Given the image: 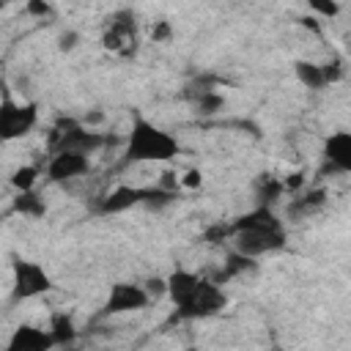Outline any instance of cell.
Returning <instances> with one entry per match:
<instances>
[{
  "mask_svg": "<svg viewBox=\"0 0 351 351\" xmlns=\"http://www.w3.org/2000/svg\"><path fill=\"white\" fill-rule=\"evenodd\" d=\"M230 241L233 250L250 255V258H261L269 252H277L285 247V230L282 222L277 219V214L269 206H255L252 211L236 217L230 222Z\"/></svg>",
  "mask_w": 351,
  "mask_h": 351,
  "instance_id": "1",
  "label": "cell"
},
{
  "mask_svg": "<svg viewBox=\"0 0 351 351\" xmlns=\"http://www.w3.org/2000/svg\"><path fill=\"white\" fill-rule=\"evenodd\" d=\"M181 154L178 140L159 129L145 115H132V129L126 137V162H170Z\"/></svg>",
  "mask_w": 351,
  "mask_h": 351,
  "instance_id": "2",
  "label": "cell"
},
{
  "mask_svg": "<svg viewBox=\"0 0 351 351\" xmlns=\"http://www.w3.org/2000/svg\"><path fill=\"white\" fill-rule=\"evenodd\" d=\"M110 137H104L101 132H93L88 123L60 115L55 121V126L49 129V151H71V154H96L101 145H107Z\"/></svg>",
  "mask_w": 351,
  "mask_h": 351,
  "instance_id": "3",
  "label": "cell"
},
{
  "mask_svg": "<svg viewBox=\"0 0 351 351\" xmlns=\"http://www.w3.org/2000/svg\"><path fill=\"white\" fill-rule=\"evenodd\" d=\"M228 304V296L225 291L214 282V280H197L186 296H181L176 302V318L181 321H197V318H208V315H217L222 313Z\"/></svg>",
  "mask_w": 351,
  "mask_h": 351,
  "instance_id": "4",
  "label": "cell"
},
{
  "mask_svg": "<svg viewBox=\"0 0 351 351\" xmlns=\"http://www.w3.org/2000/svg\"><path fill=\"white\" fill-rule=\"evenodd\" d=\"M49 288H52V277L36 261L14 258V263H11V299L14 302L36 299V296L47 293Z\"/></svg>",
  "mask_w": 351,
  "mask_h": 351,
  "instance_id": "5",
  "label": "cell"
},
{
  "mask_svg": "<svg viewBox=\"0 0 351 351\" xmlns=\"http://www.w3.org/2000/svg\"><path fill=\"white\" fill-rule=\"evenodd\" d=\"M104 49L121 55V58H132L134 47H137V16L129 8H118L107 16V30L101 36Z\"/></svg>",
  "mask_w": 351,
  "mask_h": 351,
  "instance_id": "6",
  "label": "cell"
},
{
  "mask_svg": "<svg viewBox=\"0 0 351 351\" xmlns=\"http://www.w3.org/2000/svg\"><path fill=\"white\" fill-rule=\"evenodd\" d=\"M36 123H38V107L33 101L16 104L8 93L3 96V104H0V134H3L5 143L16 140V137H25Z\"/></svg>",
  "mask_w": 351,
  "mask_h": 351,
  "instance_id": "7",
  "label": "cell"
},
{
  "mask_svg": "<svg viewBox=\"0 0 351 351\" xmlns=\"http://www.w3.org/2000/svg\"><path fill=\"white\" fill-rule=\"evenodd\" d=\"M151 302V293L145 291V285H134V282H115L110 288V296L101 307V315H121V313H134L143 310Z\"/></svg>",
  "mask_w": 351,
  "mask_h": 351,
  "instance_id": "8",
  "label": "cell"
},
{
  "mask_svg": "<svg viewBox=\"0 0 351 351\" xmlns=\"http://www.w3.org/2000/svg\"><path fill=\"white\" fill-rule=\"evenodd\" d=\"M324 165L318 167V176H335V173H351V132H335L324 140Z\"/></svg>",
  "mask_w": 351,
  "mask_h": 351,
  "instance_id": "9",
  "label": "cell"
},
{
  "mask_svg": "<svg viewBox=\"0 0 351 351\" xmlns=\"http://www.w3.org/2000/svg\"><path fill=\"white\" fill-rule=\"evenodd\" d=\"M88 156L85 154H71V151H58L52 154L49 165H47V181L52 184H63L69 178H77L82 173H88Z\"/></svg>",
  "mask_w": 351,
  "mask_h": 351,
  "instance_id": "10",
  "label": "cell"
},
{
  "mask_svg": "<svg viewBox=\"0 0 351 351\" xmlns=\"http://www.w3.org/2000/svg\"><path fill=\"white\" fill-rule=\"evenodd\" d=\"M140 200H143V189H140V186H126V184H121V186L110 189L107 195H101V197L96 200L93 211H96V214H101V217L123 214V211H129V208L140 206Z\"/></svg>",
  "mask_w": 351,
  "mask_h": 351,
  "instance_id": "11",
  "label": "cell"
},
{
  "mask_svg": "<svg viewBox=\"0 0 351 351\" xmlns=\"http://www.w3.org/2000/svg\"><path fill=\"white\" fill-rule=\"evenodd\" d=\"M324 203H326V189L324 186H315V189H307V192H296V197H291L288 206H285V217L293 219V222L307 219L315 211H321Z\"/></svg>",
  "mask_w": 351,
  "mask_h": 351,
  "instance_id": "12",
  "label": "cell"
},
{
  "mask_svg": "<svg viewBox=\"0 0 351 351\" xmlns=\"http://www.w3.org/2000/svg\"><path fill=\"white\" fill-rule=\"evenodd\" d=\"M55 348V340L49 335V329H36V326H27L22 324L19 329H14L11 340H8V351H49Z\"/></svg>",
  "mask_w": 351,
  "mask_h": 351,
  "instance_id": "13",
  "label": "cell"
},
{
  "mask_svg": "<svg viewBox=\"0 0 351 351\" xmlns=\"http://www.w3.org/2000/svg\"><path fill=\"white\" fill-rule=\"evenodd\" d=\"M282 192H285V181L282 178H277L271 173H261L258 176V181H255V203L258 206L274 208V203L282 197Z\"/></svg>",
  "mask_w": 351,
  "mask_h": 351,
  "instance_id": "14",
  "label": "cell"
},
{
  "mask_svg": "<svg viewBox=\"0 0 351 351\" xmlns=\"http://www.w3.org/2000/svg\"><path fill=\"white\" fill-rule=\"evenodd\" d=\"M49 335H52V340H55L58 348H69V346H74V340H77V326H74L71 315H66V313H55V315L49 318Z\"/></svg>",
  "mask_w": 351,
  "mask_h": 351,
  "instance_id": "15",
  "label": "cell"
},
{
  "mask_svg": "<svg viewBox=\"0 0 351 351\" xmlns=\"http://www.w3.org/2000/svg\"><path fill=\"white\" fill-rule=\"evenodd\" d=\"M293 71H296V80L304 88H310V90H321L324 85H329L326 77H324V66H318L313 60H296L293 63Z\"/></svg>",
  "mask_w": 351,
  "mask_h": 351,
  "instance_id": "16",
  "label": "cell"
},
{
  "mask_svg": "<svg viewBox=\"0 0 351 351\" xmlns=\"http://www.w3.org/2000/svg\"><path fill=\"white\" fill-rule=\"evenodd\" d=\"M143 189V200H140V206H145L148 211H162V208H167L170 203H176L178 200V192H170V189H165V186H140Z\"/></svg>",
  "mask_w": 351,
  "mask_h": 351,
  "instance_id": "17",
  "label": "cell"
},
{
  "mask_svg": "<svg viewBox=\"0 0 351 351\" xmlns=\"http://www.w3.org/2000/svg\"><path fill=\"white\" fill-rule=\"evenodd\" d=\"M16 214H25V217H33V219H38V217H44L47 214V203L33 192V189H25V192H19L16 197H14V206H11Z\"/></svg>",
  "mask_w": 351,
  "mask_h": 351,
  "instance_id": "18",
  "label": "cell"
},
{
  "mask_svg": "<svg viewBox=\"0 0 351 351\" xmlns=\"http://www.w3.org/2000/svg\"><path fill=\"white\" fill-rule=\"evenodd\" d=\"M217 85H222V77L219 74H211V71H203V74H197L195 80H189L186 85H184V99H197L200 93H206V90H214Z\"/></svg>",
  "mask_w": 351,
  "mask_h": 351,
  "instance_id": "19",
  "label": "cell"
},
{
  "mask_svg": "<svg viewBox=\"0 0 351 351\" xmlns=\"http://www.w3.org/2000/svg\"><path fill=\"white\" fill-rule=\"evenodd\" d=\"M192 104H195L197 115H217V112L225 107V96L217 93V90H206V93H200Z\"/></svg>",
  "mask_w": 351,
  "mask_h": 351,
  "instance_id": "20",
  "label": "cell"
},
{
  "mask_svg": "<svg viewBox=\"0 0 351 351\" xmlns=\"http://www.w3.org/2000/svg\"><path fill=\"white\" fill-rule=\"evenodd\" d=\"M36 178H38V167H33V165H25V167H16V170H14V176H11V184L16 186V192H25V189H33Z\"/></svg>",
  "mask_w": 351,
  "mask_h": 351,
  "instance_id": "21",
  "label": "cell"
},
{
  "mask_svg": "<svg viewBox=\"0 0 351 351\" xmlns=\"http://www.w3.org/2000/svg\"><path fill=\"white\" fill-rule=\"evenodd\" d=\"M230 222L225 225V222H214V225H208L206 230H203V241L206 244H222V241H230Z\"/></svg>",
  "mask_w": 351,
  "mask_h": 351,
  "instance_id": "22",
  "label": "cell"
},
{
  "mask_svg": "<svg viewBox=\"0 0 351 351\" xmlns=\"http://www.w3.org/2000/svg\"><path fill=\"white\" fill-rule=\"evenodd\" d=\"M25 11H27V16H36V19H47V16H52V5H49V0H27V3H25Z\"/></svg>",
  "mask_w": 351,
  "mask_h": 351,
  "instance_id": "23",
  "label": "cell"
},
{
  "mask_svg": "<svg viewBox=\"0 0 351 351\" xmlns=\"http://www.w3.org/2000/svg\"><path fill=\"white\" fill-rule=\"evenodd\" d=\"M151 38H154V44H167V41L173 38V27H170V22L159 19V22L151 27Z\"/></svg>",
  "mask_w": 351,
  "mask_h": 351,
  "instance_id": "24",
  "label": "cell"
},
{
  "mask_svg": "<svg viewBox=\"0 0 351 351\" xmlns=\"http://www.w3.org/2000/svg\"><path fill=\"white\" fill-rule=\"evenodd\" d=\"M310 3V8L315 11V14H321V16H337L340 14V5L335 3V0H307Z\"/></svg>",
  "mask_w": 351,
  "mask_h": 351,
  "instance_id": "25",
  "label": "cell"
},
{
  "mask_svg": "<svg viewBox=\"0 0 351 351\" xmlns=\"http://www.w3.org/2000/svg\"><path fill=\"white\" fill-rule=\"evenodd\" d=\"M77 41H80V33H77V30H66V33H60V38H58V49H60V52H71V49L77 47Z\"/></svg>",
  "mask_w": 351,
  "mask_h": 351,
  "instance_id": "26",
  "label": "cell"
},
{
  "mask_svg": "<svg viewBox=\"0 0 351 351\" xmlns=\"http://www.w3.org/2000/svg\"><path fill=\"white\" fill-rule=\"evenodd\" d=\"M159 186H165V189H170V192H178V186H181L178 173H176V170H162V176H159Z\"/></svg>",
  "mask_w": 351,
  "mask_h": 351,
  "instance_id": "27",
  "label": "cell"
},
{
  "mask_svg": "<svg viewBox=\"0 0 351 351\" xmlns=\"http://www.w3.org/2000/svg\"><path fill=\"white\" fill-rule=\"evenodd\" d=\"M145 291L151 293V299H154V296H162V293H167V280H162V277H148V280H145Z\"/></svg>",
  "mask_w": 351,
  "mask_h": 351,
  "instance_id": "28",
  "label": "cell"
},
{
  "mask_svg": "<svg viewBox=\"0 0 351 351\" xmlns=\"http://www.w3.org/2000/svg\"><path fill=\"white\" fill-rule=\"evenodd\" d=\"M324 66V77H326V82L332 85V82H337L340 77H343V66L337 63V60H329V63H321Z\"/></svg>",
  "mask_w": 351,
  "mask_h": 351,
  "instance_id": "29",
  "label": "cell"
},
{
  "mask_svg": "<svg viewBox=\"0 0 351 351\" xmlns=\"http://www.w3.org/2000/svg\"><path fill=\"white\" fill-rule=\"evenodd\" d=\"M200 181H203L200 170H186V173L181 176V186H186V189H197V186H200Z\"/></svg>",
  "mask_w": 351,
  "mask_h": 351,
  "instance_id": "30",
  "label": "cell"
},
{
  "mask_svg": "<svg viewBox=\"0 0 351 351\" xmlns=\"http://www.w3.org/2000/svg\"><path fill=\"white\" fill-rule=\"evenodd\" d=\"M282 181H285V192H299L302 184H304V173H291V176L282 178Z\"/></svg>",
  "mask_w": 351,
  "mask_h": 351,
  "instance_id": "31",
  "label": "cell"
},
{
  "mask_svg": "<svg viewBox=\"0 0 351 351\" xmlns=\"http://www.w3.org/2000/svg\"><path fill=\"white\" fill-rule=\"evenodd\" d=\"M302 25H304V27H310V30H315V33H321V27H318L315 16H304V19H302Z\"/></svg>",
  "mask_w": 351,
  "mask_h": 351,
  "instance_id": "32",
  "label": "cell"
},
{
  "mask_svg": "<svg viewBox=\"0 0 351 351\" xmlns=\"http://www.w3.org/2000/svg\"><path fill=\"white\" fill-rule=\"evenodd\" d=\"M99 121H101V112H99V110H96V112H88V118H85L88 126H90V123H99Z\"/></svg>",
  "mask_w": 351,
  "mask_h": 351,
  "instance_id": "33",
  "label": "cell"
}]
</instances>
